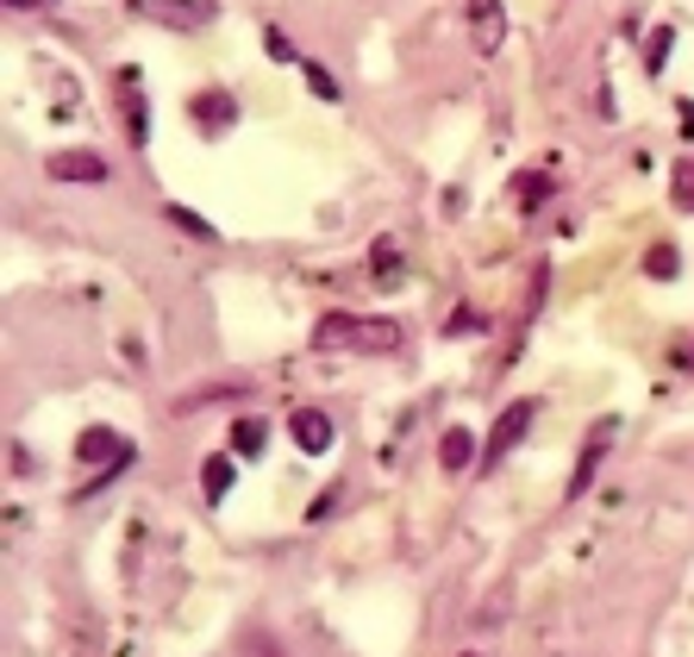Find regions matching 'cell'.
<instances>
[{
    "mask_svg": "<svg viewBox=\"0 0 694 657\" xmlns=\"http://www.w3.org/2000/svg\"><path fill=\"white\" fill-rule=\"evenodd\" d=\"M313 345L320 351H357V357H388L407 345V332L395 320H363V313H325L313 326Z\"/></svg>",
    "mask_w": 694,
    "mask_h": 657,
    "instance_id": "cell-1",
    "label": "cell"
},
{
    "mask_svg": "<svg viewBox=\"0 0 694 657\" xmlns=\"http://www.w3.org/2000/svg\"><path fill=\"white\" fill-rule=\"evenodd\" d=\"M75 457H82V463H107V470L95 476V488H100L107 476H120V470H125V457H132V438H120L113 426H88L82 438H75Z\"/></svg>",
    "mask_w": 694,
    "mask_h": 657,
    "instance_id": "cell-2",
    "label": "cell"
},
{
    "mask_svg": "<svg viewBox=\"0 0 694 657\" xmlns=\"http://www.w3.org/2000/svg\"><path fill=\"white\" fill-rule=\"evenodd\" d=\"M532 420H538V401H513V407H500V420H495V432H488L482 457H488V463L513 457V445H520L525 432H532Z\"/></svg>",
    "mask_w": 694,
    "mask_h": 657,
    "instance_id": "cell-3",
    "label": "cell"
},
{
    "mask_svg": "<svg viewBox=\"0 0 694 657\" xmlns=\"http://www.w3.org/2000/svg\"><path fill=\"white\" fill-rule=\"evenodd\" d=\"M138 13L145 20H157V26H175V32H200V26H213V0H138Z\"/></svg>",
    "mask_w": 694,
    "mask_h": 657,
    "instance_id": "cell-4",
    "label": "cell"
},
{
    "mask_svg": "<svg viewBox=\"0 0 694 657\" xmlns=\"http://www.w3.org/2000/svg\"><path fill=\"white\" fill-rule=\"evenodd\" d=\"M188 120H195L207 138H220V132H232L238 126V101L225 95V88H200L195 101H188Z\"/></svg>",
    "mask_w": 694,
    "mask_h": 657,
    "instance_id": "cell-5",
    "label": "cell"
},
{
    "mask_svg": "<svg viewBox=\"0 0 694 657\" xmlns=\"http://www.w3.org/2000/svg\"><path fill=\"white\" fill-rule=\"evenodd\" d=\"M288 432H295V445L307 457H325L332 451V438H338V432H332V420H325L320 407H300L295 420H288Z\"/></svg>",
    "mask_w": 694,
    "mask_h": 657,
    "instance_id": "cell-6",
    "label": "cell"
},
{
    "mask_svg": "<svg viewBox=\"0 0 694 657\" xmlns=\"http://www.w3.org/2000/svg\"><path fill=\"white\" fill-rule=\"evenodd\" d=\"M470 32H475V51L495 57L500 32H507V13H500V0H470Z\"/></svg>",
    "mask_w": 694,
    "mask_h": 657,
    "instance_id": "cell-7",
    "label": "cell"
},
{
    "mask_svg": "<svg viewBox=\"0 0 694 657\" xmlns=\"http://www.w3.org/2000/svg\"><path fill=\"white\" fill-rule=\"evenodd\" d=\"M50 176H57V182H107V157H95V151H57V157H50Z\"/></svg>",
    "mask_w": 694,
    "mask_h": 657,
    "instance_id": "cell-8",
    "label": "cell"
},
{
    "mask_svg": "<svg viewBox=\"0 0 694 657\" xmlns=\"http://www.w3.org/2000/svg\"><path fill=\"white\" fill-rule=\"evenodd\" d=\"M120 101H125V138L145 145L150 138V113H145V95H138V70H120Z\"/></svg>",
    "mask_w": 694,
    "mask_h": 657,
    "instance_id": "cell-9",
    "label": "cell"
},
{
    "mask_svg": "<svg viewBox=\"0 0 694 657\" xmlns=\"http://www.w3.org/2000/svg\"><path fill=\"white\" fill-rule=\"evenodd\" d=\"M607 438H614V420H607V426H600L595 438H588V445H582V457H575V476H570V495H582V488H588V482H595L600 457H607Z\"/></svg>",
    "mask_w": 694,
    "mask_h": 657,
    "instance_id": "cell-10",
    "label": "cell"
},
{
    "mask_svg": "<svg viewBox=\"0 0 694 657\" xmlns=\"http://www.w3.org/2000/svg\"><path fill=\"white\" fill-rule=\"evenodd\" d=\"M438 463H445V470H470L475 463V432L470 426H445V438H438Z\"/></svg>",
    "mask_w": 694,
    "mask_h": 657,
    "instance_id": "cell-11",
    "label": "cell"
},
{
    "mask_svg": "<svg viewBox=\"0 0 694 657\" xmlns=\"http://www.w3.org/2000/svg\"><path fill=\"white\" fill-rule=\"evenodd\" d=\"M550 188H557V182H550L545 170H520V176H513V201H520V213H538V207L550 201Z\"/></svg>",
    "mask_w": 694,
    "mask_h": 657,
    "instance_id": "cell-12",
    "label": "cell"
},
{
    "mask_svg": "<svg viewBox=\"0 0 694 657\" xmlns=\"http://www.w3.org/2000/svg\"><path fill=\"white\" fill-rule=\"evenodd\" d=\"M375 263H370V276H375V288H388V282H400L407 276V257H400V245L395 238H375Z\"/></svg>",
    "mask_w": 694,
    "mask_h": 657,
    "instance_id": "cell-13",
    "label": "cell"
},
{
    "mask_svg": "<svg viewBox=\"0 0 694 657\" xmlns=\"http://www.w3.org/2000/svg\"><path fill=\"white\" fill-rule=\"evenodd\" d=\"M232 476H238V463L232 457H207V470H200V488H207V507H220L232 495Z\"/></svg>",
    "mask_w": 694,
    "mask_h": 657,
    "instance_id": "cell-14",
    "label": "cell"
},
{
    "mask_svg": "<svg viewBox=\"0 0 694 657\" xmlns=\"http://www.w3.org/2000/svg\"><path fill=\"white\" fill-rule=\"evenodd\" d=\"M263 438H270V432H263V420H238V426H232V451H238V457H257V451H263Z\"/></svg>",
    "mask_w": 694,
    "mask_h": 657,
    "instance_id": "cell-15",
    "label": "cell"
},
{
    "mask_svg": "<svg viewBox=\"0 0 694 657\" xmlns=\"http://www.w3.org/2000/svg\"><path fill=\"white\" fill-rule=\"evenodd\" d=\"M670 45H676V32H670V26L650 32V45H645V70H650V76H664V63H670Z\"/></svg>",
    "mask_w": 694,
    "mask_h": 657,
    "instance_id": "cell-16",
    "label": "cell"
},
{
    "mask_svg": "<svg viewBox=\"0 0 694 657\" xmlns=\"http://www.w3.org/2000/svg\"><path fill=\"white\" fill-rule=\"evenodd\" d=\"M163 213H170V220H175V226H182V232H195V238H207V245L220 238V232H213V226H207V220H200V213H195V207H163Z\"/></svg>",
    "mask_w": 694,
    "mask_h": 657,
    "instance_id": "cell-17",
    "label": "cell"
},
{
    "mask_svg": "<svg viewBox=\"0 0 694 657\" xmlns=\"http://www.w3.org/2000/svg\"><path fill=\"white\" fill-rule=\"evenodd\" d=\"M300 70H307V82H313V95H320V101H338V82L325 76L320 63H313V57H300Z\"/></svg>",
    "mask_w": 694,
    "mask_h": 657,
    "instance_id": "cell-18",
    "label": "cell"
},
{
    "mask_svg": "<svg viewBox=\"0 0 694 657\" xmlns=\"http://www.w3.org/2000/svg\"><path fill=\"white\" fill-rule=\"evenodd\" d=\"M645 270H650L657 282H670V276H676V245H657V251L645 257Z\"/></svg>",
    "mask_w": 694,
    "mask_h": 657,
    "instance_id": "cell-19",
    "label": "cell"
},
{
    "mask_svg": "<svg viewBox=\"0 0 694 657\" xmlns=\"http://www.w3.org/2000/svg\"><path fill=\"white\" fill-rule=\"evenodd\" d=\"M263 45H270V57H275V63H295V70H300V51H295V45H288V32H263Z\"/></svg>",
    "mask_w": 694,
    "mask_h": 657,
    "instance_id": "cell-20",
    "label": "cell"
},
{
    "mask_svg": "<svg viewBox=\"0 0 694 657\" xmlns=\"http://www.w3.org/2000/svg\"><path fill=\"white\" fill-rule=\"evenodd\" d=\"M676 207H694V163L676 170Z\"/></svg>",
    "mask_w": 694,
    "mask_h": 657,
    "instance_id": "cell-21",
    "label": "cell"
},
{
    "mask_svg": "<svg viewBox=\"0 0 694 657\" xmlns=\"http://www.w3.org/2000/svg\"><path fill=\"white\" fill-rule=\"evenodd\" d=\"M332 507H338V488H325V495H320V501H313V507H307V520H325V513H332Z\"/></svg>",
    "mask_w": 694,
    "mask_h": 657,
    "instance_id": "cell-22",
    "label": "cell"
},
{
    "mask_svg": "<svg viewBox=\"0 0 694 657\" xmlns=\"http://www.w3.org/2000/svg\"><path fill=\"white\" fill-rule=\"evenodd\" d=\"M13 13H32V7H57V0H7Z\"/></svg>",
    "mask_w": 694,
    "mask_h": 657,
    "instance_id": "cell-23",
    "label": "cell"
},
{
    "mask_svg": "<svg viewBox=\"0 0 694 657\" xmlns=\"http://www.w3.org/2000/svg\"><path fill=\"white\" fill-rule=\"evenodd\" d=\"M682 138H689V145H694V101L682 107Z\"/></svg>",
    "mask_w": 694,
    "mask_h": 657,
    "instance_id": "cell-24",
    "label": "cell"
},
{
    "mask_svg": "<svg viewBox=\"0 0 694 657\" xmlns=\"http://www.w3.org/2000/svg\"><path fill=\"white\" fill-rule=\"evenodd\" d=\"M463 657H475V652H463Z\"/></svg>",
    "mask_w": 694,
    "mask_h": 657,
    "instance_id": "cell-25",
    "label": "cell"
}]
</instances>
